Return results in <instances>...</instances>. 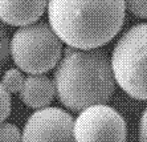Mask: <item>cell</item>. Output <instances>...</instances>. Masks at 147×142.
<instances>
[{
  "label": "cell",
  "instance_id": "obj_10",
  "mask_svg": "<svg viewBox=\"0 0 147 142\" xmlns=\"http://www.w3.org/2000/svg\"><path fill=\"white\" fill-rule=\"evenodd\" d=\"M0 142H23V133L16 125L3 122L0 124Z\"/></svg>",
  "mask_w": 147,
  "mask_h": 142
},
{
  "label": "cell",
  "instance_id": "obj_9",
  "mask_svg": "<svg viewBox=\"0 0 147 142\" xmlns=\"http://www.w3.org/2000/svg\"><path fill=\"white\" fill-rule=\"evenodd\" d=\"M25 82V77L17 68H11L3 74L1 84L9 93H20Z\"/></svg>",
  "mask_w": 147,
  "mask_h": 142
},
{
  "label": "cell",
  "instance_id": "obj_11",
  "mask_svg": "<svg viewBox=\"0 0 147 142\" xmlns=\"http://www.w3.org/2000/svg\"><path fill=\"white\" fill-rule=\"evenodd\" d=\"M9 44L11 40L8 39V32L4 27V23L0 20V68L5 64L8 55H11Z\"/></svg>",
  "mask_w": 147,
  "mask_h": 142
},
{
  "label": "cell",
  "instance_id": "obj_4",
  "mask_svg": "<svg viewBox=\"0 0 147 142\" xmlns=\"http://www.w3.org/2000/svg\"><path fill=\"white\" fill-rule=\"evenodd\" d=\"M117 85L130 97L147 101V23L129 28L111 52Z\"/></svg>",
  "mask_w": 147,
  "mask_h": 142
},
{
  "label": "cell",
  "instance_id": "obj_12",
  "mask_svg": "<svg viewBox=\"0 0 147 142\" xmlns=\"http://www.w3.org/2000/svg\"><path fill=\"white\" fill-rule=\"evenodd\" d=\"M11 114V93L0 82V124H3Z\"/></svg>",
  "mask_w": 147,
  "mask_h": 142
},
{
  "label": "cell",
  "instance_id": "obj_13",
  "mask_svg": "<svg viewBox=\"0 0 147 142\" xmlns=\"http://www.w3.org/2000/svg\"><path fill=\"white\" fill-rule=\"evenodd\" d=\"M126 9L139 19H147V0H125Z\"/></svg>",
  "mask_w": 147,
  "mask_h": 142
},
{
  "label": "cell",
  "instance_id": "obj_8",
  "mask_svg": "<svg viewBox=\"0 0 147 142\" xmlns=\"http://www.w3.org/2000/svg\"><path fill=\"white\" fill-rule=\"evenodd\" d=\"M19 96L28 108L36 110L48 108L56 96L55 81L45 74H31L25 78Z\"/></svg>",
  "mask_w": 147,
  "mask_h": 142
},
{
  "label": "cell",
  "instance_id": "obj_1",
  "mask_svg": "<svg viewBox=\"0 0 147 142\" xmlns=\"http://www.w3.org/2000/svg\"><path fill=\"white\" fill-rule=\"evenodd\" d=\"M48 20L64 44L98 49L115 37L125 23V0H48Z\"/></svg>",
  "mask_w": 147,
  "mask_h": 142
},
{
  "label": "cell",
  "instance_id": "obj_6",
  "mask_svg": "<svg viewBox=\"0 0 147 142\" xmlns=\"http://www.w3.org/2000/svg\"><path fill=\"white\" fill-rule=\"evenodd\" d=\"M74 118L61 108L48 106L33 112L23 129V142H76Z\"/></svg>",
  "mask_w": 147,
  "mask_h": 142
},
{
  "label": "cell",
  "instance_id": "obj_14",
  "mask_svg": "<svg viewBox=\"0 0 147 142\" xmlns=\"http://www.w3.org/2000/svg\"><path fill=\"white\" fill-rule=\"evenodd\" d=\"M138 139L139 142H147V106L142 112L138 126Z\"/></svg>",
  "mask_w": 147,
  "mask_h": 142
},
{
  "label": "cell",
  "instance_id": "obj_5",
  "mask_svg": "<svg viewBox=\"0 0 147 142\" xmlns=\"http://www.w3.org/2000/svg\"><path fill=\"white\" fill-rule=\"evenodd\" d=\"M76 142H126L127 124L109 105H94L74 118Z\"/></svg>",
  "mask_w": 147,
  "mask_h": 142
},
{
  "label": "cell",
  "instance_id": "obj_7",
  "mask_svg": "<svg viewBox=\"0 0 147 142\" xmlns=\"http://www.w3.org/2000/svg\"><path fill=\"white\" fill-rule=\"evenodd\" d=\"M48 8V0H0V20L13 27L37 23Z\"/></svg>",
  "mask_w": 147,
  "mask_h": 142
},
{
  "label": "cell",
  "instance_id": "obj_3",
  "mask_svg": "<svg viewBox=\"0 0 147 142\" xmlns=\"http://www.w3.org/2000/svg\"><path fill=\"white\" fill-rule=\"evenodd\" d=\"M62 44L49 23L37 21L15 31L9 44L11 57L17 69L29 76L44 74L61 61Z\"/></svg>",
  "mask_w": 147,
  "mask_h": 142
},
{
  "label": "cell",
  "instance_id": "obj_2",
  "mask_svg": "<svg viewBox=\"0 0 147 142\" xmlns=\"http://www.w3.org/2000/svg\"><path fill=\"white\" fill-rule=\"evenodd\" d=\"M53 81L58 101L78 113L94 105H106L117 88L111 60L99 48L64 49Z\"/></svg>",
  "mask_w": 147,
  "mask_h": 142
}]
</instances>
